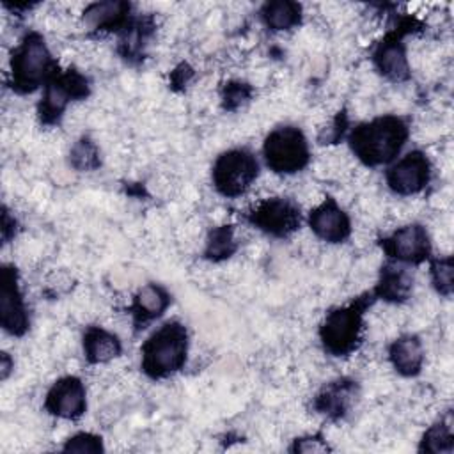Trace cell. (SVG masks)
I'll return each instance as SVG.
<instances>
[{"label":"cell","mask_w":454,"mask_h":454,"mask_svg":"<svg viewBox=\"0 0 454 454\" xmlns=\"http://www.w3.org/2000/svg\"><path fill=\"white\" fill-rule=\"evenodd\" d=\"M262 158L266 167L275 174H296L310 160L307 137L296 126H278L264 138Z\"/></svg>","instance_id":"5"},{"label":"cell","mask_w":454,"mask_h":454,"mask_svg":"<svg viewBox=\"0 0 454 454\" xmlns=\"http://www.w3.org/2000/svg\"><path fill=\"white\" fill-rule=\"evenodd\" d=\"M11 360H9V355L7 353H4L2 355V378L5 380L7 378V374H9V371H11Z\"/></svg>","instance_id":"29"},{"label":"cell","mask_w":454,"mask_h":454,"mask_svg":"<svg viewBox=\"0 0 454 454\" xmlns=\"http://www.w3.org/2000/svg\"><path fill=\"white\" fill-rule=\"evenodd\" d=\"M89 94V82L87 78L76 71H55V74L46 82L41 105H39V115L44 122H55L66 110V106L80 98H85Z\"/></svg>","instance_id":"7"},{"label":"cell","mask_w":454,"mask_h":454,"mask_svg":"<svg viewBox=\"0 0 454 454\" xmlns=\"http://www.w3.org/2000/svg\"><path fill=\"white\" fill-rule=\"evenodd\" d=\"M71 165L78 170H94L99 165V153L98 147L92 140L89 138H80L73 147H71Z\"/></svg>","instance_id":"25"},{"label":"cell","mask_w":454,"mask_h":454,"mask_svg":"<svg viewBox=\"0 0 454 454\" xmlns=\"http://www.w3.org/2000/svg\"><path fill=\"white\" fill-rule=\"evenodd\" d=\"M355 385L351 381H333L316 399V408L328 417H340L351 406Z\"/></svg>","instance_id":"21"},{"label":"cell","mask_w":454,"mask_h":454,"mask_svg":"<svg viewBox=\"0 0 454 454\" xmlns=\"http://www.w3.org/2000/svg\"><path fill=\"white\" fill-rule=\"evenodd\" d=\"M385 254L399 264H422L431 257V239L420 223H408L394 231L381 243Z\"/></svg>","instance_id":"10"},{"label":"cell","mask_w":454,"mask_h":454,"mask_svg":"<svg viewBox=\"0 0 454 454\" xmlns=\"http://www.w3.org/2000/svg\"><path fill=\"white\" fill-rule=\"evenodd\" d=\"M131 5L119 0L96 2L83 11V23L92 30H119L129 27Z\"/></svg>","instance_id":"17"},{"label":"cell","mask_w":454,"mask_h":454,"mask_svg":"<svg viewBox=\"0 0 454 454\" xmlns=\"http://www.w3.org/2000/svg\"><path fill=\"white\" fill-rule=\"evenodd\" d=\"M44 408L59 419L73 420L83 415L87 408L85 385L76 376H64L57 380L46 392Z\"/></svg>","instance_id":"11"},{"label":"cell","mask_w":454,"mask_h":454,"mask_svg":"<svg viewBox=\"0 0 454 454\" xmlns=\"http://www.w3.org/2000/svg\"><path fill=\"white\" fill-rule=\"evenodd\" d=\"M369 303L371 300L358 298L326 314L319 326V339L328 353L344 356L358 348L364 330V314Z\"/></svg>","instance_id":"4"},{"label":"cell","mask_w":454,"mask_h":454,"mask_svg":"<svg viewBox=\"0 0 454 454\" xmlns=\"http://www.w3.org/2000/svg\"><path fill=\"white\" fill-rule=\"evenodd\" d=\"M55 71V60L41 34H27L14 48L11 59V76L12 87L18 92H32L41 85H46Z\"/></svg>","instance_id":"3"},{"label":"cell","mask_w":454,"mask_h":454,"mask_svg":"<svg viewBox=\"0 0 454 454\" xmlns=\"http://www.w3.org/2000/svg\"><path fill=\"white\" fill-rule=\"evenodd\" d=\"M422 452L431 454H449L452 450V429L450 424L445 420L434 422L429 426L420 442Z\"/></svg>","instance_id":"23"},{"label":"cell","mask_w":454,"mask_h":454,"mask_svg":"<svg viewBox=\"0 0 454 454\" xmlns=\"http://www.w3.org/2000/svg\"><path fill=\"white\" fill-rule=\"evenodd\" d=\"M411 287H413V277L408 271V268L404 264L392 261L383 266L374 294L380 300L399 303L410 296Z\"/></svg>","instance_id":"18"},{"label":"cell","mask_w":454,"mask_h":454,"mask_svg":"<svg viewBox=\"0 0 454 454\" xmlns=\"http://www.w3.org/2000/svg\"><path fill=\"white\" fill-rule=\"evenodd\" d=\"M328 449H330L328 443L317 434L296 438L294 445H293V450H296V452H326Z\"/></svg>","instance_id":"28"},{"label":"cell","mask_w":454,"mask_h":454,"mask_svg":"<svg viewBox=\"0 0 454 454\" xmlns=\"http://www.w3.org/2000/svg\"><path fill=\"white\" fill-rule=\"evenodd\" d=\"M248 96H250L248 87H247L245 83L236 82V83H227V87L223 89L222 99H223L225 108H236V106H239L243 101H247Z\"/></svg>","instance_id":"27"},{"label":"cell","mask_w":454,"mask_h":454,"mask_svg":"<svg viewBox=\"0 0 454 454\" xmlns=\"http://www.w3.org/2000/svg\"><path fill=\"white\" fill-rule=\"evenodd\" d=\"M261 20L268 28L275 32L291 30L301 20V5L291 0L266 2L261 7Z\"/></svg>","instance_id":"20"},{"label":"cell","mask_w":454,"mask_h":454,"mask_svg":"<svg viewBox=\"0 0 454 454\" xmlns=\"http://www.w3.org/2000/svg\"><path fill=\"white\" fill-rule=\"evenodd\" d=\"M248 222L268 236L287 238L301 225L300 206L284 197H271L257 202L248 213Z\"/></svg>","instance_id":"8"},{"label":"cell","mask_w":454,"mask_h":454,"mask_svg":"<svg viewBox=\"0 0 454 454\" xmlns=\"http://www.w3.org/2000/svg\"><path fill=\"white\" fill-rule=\"evenodd\" d=\"M142 371L161 380L183 369L188 355V332L179 321H167L142 344Z\"/></svg>","instance_id":"2"},{"label":"cell","mask_w":454,"mask_h":454,"mask_svg":"<svg viewBox=\"0 0 454 454\" xmlns=\"http://www.w3.org/2000/svg\"><path fill=\"white\" fill-rule=\"evenodd\" d=\"M309 225L312 232L326 243H342L351 234L348 213L330 197L310 209Z\"/></svg>","instance_id":"13"},{"label":"cell","mask_w":454,"mask_h":454,"mask_svg":"<svg viewBox=\"0 0 454 454\" xmlns=\"http://www.w3.org/2000/svg\"><path fill=\"white\" fill-rule=\"evenodd\" d=\"M170 305V294L160 284L142 286L131 301V316L137 328H144L147 323L158 319Z\"/></svg>","instance_id":"15"},{"label":"cell","mask_w":454,"mask_h":454,"mask_svg":"<svg viewBox=\"0 0 454 454\" xmlns=\"http://www.w3.org/2000/svg\"><path fill=\"white\" fill-rule=\"evenodd\" d=\"M236 247L238 245H236L234 229L231 225H222L209 232L204 254H206V257H209L213 261H220V259L231 257L234 254Z\"/></svg>","instance_id":"22"},{"label":"cell","mask_w":454,"mask_h":454,"mask_svg":"<svg viewBox=\"0 0 454 454\" xmlns=\"http://www.w3.org/2000/svg\"><path fill=\"white\" fill-rule=\"evenodd\" d=\"M64 450L66 452H101L103 443H101V438L92 433H78L66 442Z\"/></svg>","instance_id":"26"},{"label":"cell","mask_w":454,"mask_h":454,"mask_svg":"<svg viewBox=\"0 0 454 454\" xmlns=\"http://www.w3.org/2000/svg\"><path fill=\"white\" fill-rule=\"evenodd\" d=\"M385 179L397 195L420 193L431 179V161L422 151H410L390 163Z\"/></svg>","instance_id":"9"},{"label":"cell","mask_w":454,"mask_h":454,"mask_svg":"<svg viewBox=\"0 0 454 454\" xmlns=\"http://www.w3.org/2000/svg\"><path fill=\"white\" fill-rule=\"evenodd\" d=\"M259 176V161L247 147H236L222 153L211 170V179L216 192L223 197L243 195Z\"/></svg>","instance_id":"6"},{"label":"cell","mask_w":454,"mask_h":454,"mask_svg":"<svg viewBox=\"0 0 454 454\" xmlns=\"http://www.w3.org/2000/svg\"><path fill=\"white\" fill-rule=\"evenodd\" d=\"M424 346L415 333L397 337L388 348V360L401 376H417L424 365Z\"/></svg>","instance_id":"16"},{"label":"cell","mask_w":454,"mask_h":454,"mask_svg":"<svg viewBox=\"0 0 454 454\" xmlns=\"http://www.w3.org/2000/svg\"><path fill=\"white\" fill-rule=\"evenodd\" d=\"M429 270H431V282H433L434 289L442 296L449 298L452 294V277H454L452 257L445 255V257L433 259Z\"/></svg>","instance_id":"24"},{"label":"cell","mask_w":454,"mask_h":454,"mask_svg":"<svg viewBox=\"0 0 454 454\" xmlns=\"http://www.w3.org/2000/svg\"><path fill=\"white\" fill-rule=\"evenodd\" d=\"M410 137L406 121L399 115H380L356 124L348 137L353 154L367 167L392 163Z\"/></svg>","instance_id":"1"},{"label":"cell","mask_w":454,"mask_h":454,"mask_svg":"<svg viewBox=\"0 0 454 454\" xmlns=\"http://www.w3.org/2000/svg\"><path fill=\"white\" fill-rule=\"evenodd\" d=\"M0 323L11 335H23L28 328V316L20 291L18 275L12 268L2 270L0 284Z\"/></svg>","instance_id":"12"},{"label":"cell","mask_w":454,"mask_h":454,"mask_svg":"<svg viewBox=\"0 0 454 454\" xmlns=\"http://www.w3.org/2000/svg\"><path fill=\"white\" fill-rule=\"evenodd\" d=\"M122 351L121 340L115 333L101 328L90 326L83 333V353L89 364H106L117 358Z\"/></svg>","instance_id":"19"},{"label":"cell","mask_w":454,"mask_h":454,"mask_svg":"<svg viewBox=\"0 0 454 454\" xmlns=\"http://www.w3.org/2000/svg\"><path fill=\"white\" fill-rule=\"evenodd\" d=\"M372 62L381 76L390 82H404L410 76L406 48L399 34L387 35L374 50Z\"/></svg>","instance_id":"14"}]
</instances>
